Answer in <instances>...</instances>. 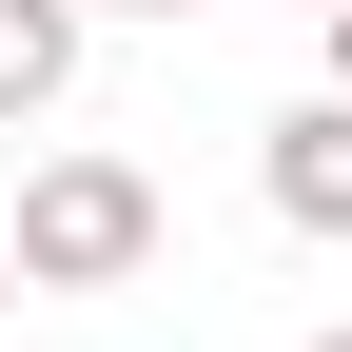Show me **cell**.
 Here are the masks:
<instances>
[{
  "label": "cell",
  "instance_id": "1",
  "mask_svg": "<svg viewBox=\"0 0 352 352\" xmlns=\"http://www.w3.org/2000/svg\"><path fill=\"white\" fill-rule=\"evenodd\" d=\"M0 235H20L39 294H138V274H157V176H138V157H39Z\"/></svg>",
  "mask_w": 352,
  "mask_h": 352
},
{
  "label": "cell",
  "instance_id": "2",
  "mask_svg": "<svg viewBox=\"0 0 352 352\" xmlns=\"http://www.w3.org/2000/svg\"><path fill=\"white\" fill-rule=\"evenodd\" d=\"M254 196H274L294 235H333V254H352V78H333V98H294L274 138H254Z\"/></svg>",
  "mask_w": 352,
  "mask_h": 352
},
{
  "label": "cell",
  "instance_id": "3",
  "mask_svg": "<svg viewBox=\"0 0 352 352\" xmlns=\"http://www.w3.org/2000/svg\"><path fill=\"white\" fill-rule=\"evenodd\" d=\"M78 20H98V0H0V138H20V118H59V78H78Z\"/></svg>",
  "mask_w": 352,
  "mask_h": 352
},
{
  "label": "cell",
  "instance_id": "4",
  "mask_svg": "<svg viewBox=\"0 0 352 352\" xmlns=\"http://www.w3.org/2000/svg\"><path fill=\"white\" fill-rule=\"evenodd\" d=\"M20 294H39V274H20V235H0V314H20Z\"/></svg>",
  "mask_w": 352,
  "mask_h": 352
},
{
  "label": "cell",
  "instance_id": "5",
  "mask_svg": "<svg viewBox=\"0 0 352 352\" xmlns=\"http://www.w3.org/2000/svg\"><path fill=\"white\" fill-rule=\"evenodd\" d=\"M98 20H176V0H98Z\"/></svg>",
  "mask_w": 352,
  "mask_h": 352
},
{
  "label": "cell",
  "instance_id": "6",
  "mask_svg": "<svg viewBox=\"0 0 352 352\" xmlns=\"http://www.w3.org/2000/svg\"><path fill=\"white\" fill-rule=\"evenodd\" d=\"M333 78H352V0H333Z\"/></svg>",
  "mask_w": 352,
  "mask_h": 352
},
{
  "label": "cell",
  "instance_id": "7",
  "mask_svg": "<svg viewBox=\"0 0 352 352\" xmlns=\"http://www.w3.org/2000/svg\"><path fill=\"white\" fill-rule=\"evenodd\" d=\"M314 352H352V333H314Z\"/></svg>",
  "mask_w": 352,
  "mask_h": 352
},
{
  "label": "cell",
  "instance_id": "8",
  "mask_svg": "<svg viewBox=\"0 0 352 352\" xmlns=\"http://www.w3.org/2000/svg\"><path fill=\"white\" fill-rule=\"evenodd\" d=\"M314 20H333V0H314Z\"/></svg>",
  "mask_w": 352,
  "mask_h": 352
}]
</instances>
